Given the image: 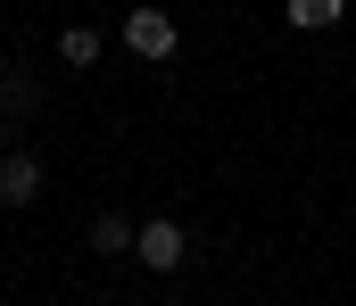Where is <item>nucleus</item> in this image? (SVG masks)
Wrapping results in <instances>:
<instances>
[{"instance_id": "1", "label": "nucleus", "mask_w": 356, "mask_h": 306, "mask_svg": "<svg viewBox=\"0 0 356 306\" xmlns=\"http://www.w3.org/2000/svg\"><path fill=\"white\" fill-rule=\"evenodd\" d=\"M124 50H133V58H149V67H166V58L182 50V25L166 17V8H149V0H141V8L124 17Z\"/></svg>"}, {"instance_id": "2", "label": "nucleus", "mask_w": 356, "mask_h": 306, "mask_svg": "<svg viewBox=\"0 0 356 306\" xmlns=\"http://www.w3.org/2000/svg\"><path fill=\"white\" fill-rule=\"evenodd\" d=\"M133 257H141L149 273H182V257H191V232H182L175 215H149V223H141V240H133Z\"/></svg>"}, {"instance_id": "3", "label": "nucleus", "mask_w": 356, "mask_h": 306, "mask_svg": "<svg viewBox=\"0 0 356 306\" xmlns=\"http://www.w3.org/2000/svg\"><path fill=\"white\" fill-rule=\"evenodd\" d=\"M33 199H42V158H33V149H8V158H0V207L25 215Z\"/></svg>"}, {"instance_id": "4", "label": "nucleus", "mask_w": 356, "mask_h": 306, "mask_svg": "<svg viewBox=\"0 0 356 306\" xmlns=\"http://www.w3.org/2000/svg\"><path fill=\"white\" fill-rule=\"evenodd\" d=\"M133 240H141V223H133V215H116V207H99V215H91V248H99V257H133Z\"/></svg>"}, {"instance_id": "5", "label": "nucleus", "mask_w": 356, "mask_h": 306, "mask_svg": "<svg viewBox=\"0 0 356 306\" xmlns=\"http://www.w3.org/2000/svg\"><path fill=\"white\" fill-rule=\"evenodd\" d=\"M33 108H42V83L17 75V67H0V124H8V116H33Z\"/></svg>"}, {"instance_id": "6", "label": "nucleus", "mask_w": 356, "mask_h": 306, "mask_svg": "<svg viewBox=\"0 0 356 306\" xmlns=\"http://www.w3.org/2000/svg\"><path fill=\"white\" fill-rule=\"evenodd\" d=\"M340 17H348V0H290V25L298 33H332Z\"/></svg>"}, {"instance_id": "7", "label": "nucleus", "mask_w": 356, "mask_h": 306, "mask_svg": "<svg viewBox=\"0 0 356 306\" xmlns=\"http://www.w3.org/2000/svg\"><path fill=\"white\" fill-rule=\"evenodd\" d=\"M58 58L67 67H99V25H67L58 33Z\"/></svg>"}]
</instances>
